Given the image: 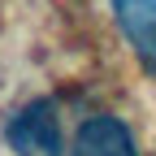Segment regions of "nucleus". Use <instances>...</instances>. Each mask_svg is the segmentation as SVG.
Here are the masks:
<instances>
[{
    "label": "nucleus",
    "instance_id": "f257e3e1",
    "mask_svg": "<svg viewBox=\"0 0 156 156\" xmlns=\"http://www.w3.org/2000/svg\"><path fill=\"white\" fill-rule=\"evenodd\" d=\"M5 143L13 156H65V134H61V113L56 100H30L22 104L9 126H5Z\"/></svg>",
    "mask_w": 156,
    "mask_h": 156
},
{
    "label": "nucleus",
    "instance_id": "f03ea898",
    "mask_svg": "<svg viewBox=\"0 0 156 156\" xmlns=\"http://www.w3.org/2000/svg\"><path fill=\"white\" fill-rule=\"evenodd\" d=\"M69 156H139L130 126L113 113H91L78 122L74 139H69Z\"/></svg>",
    "mask_w": 156,
    "mask_h": 156
},
{
    "label": "nucleus",
    "instance_id": "7ed1b4c3",
    "mask_svg": "<svg viewBox=\"0 0 156 156\" xmlns=\"http://www.w3.org/2000/svg\"><path fill=\"white\" fill-rule=\"evenodd\" d=\"M113 22L147 74H156V0H113Z\"/></svg>",
    "mask_w": 156,
    "mask_h": 156
}]
</instances>
